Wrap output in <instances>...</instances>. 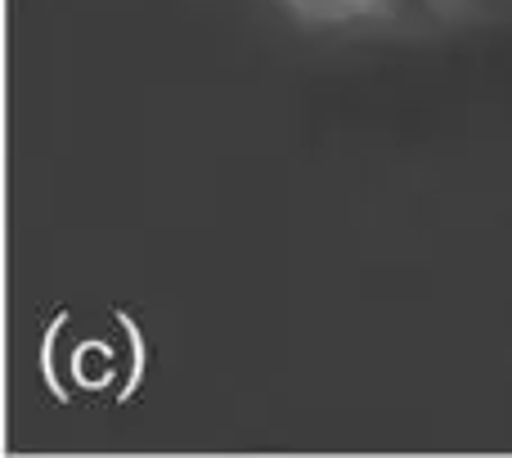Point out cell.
Instances as JSON below:
<instances>
[{"label":"cell","mask_w":512,"mask_h":458,"mask_svg":"<svg viewBox=\"0 0 512 458\" xmlns=\"http://www.w3.org/2000/svg\"><path fill=\"white\" fill-rule=\"evenodd\" d=\"M108 328H113V319H95V337H77V346L59 342V360H68L63 378H72L68 387L108 391V387H117V378H126V369H113V355H131V337H122L117 346H108L104 351Z\"/></svg>","instance_id":"cell-1"}]
</instances>
